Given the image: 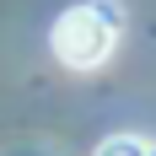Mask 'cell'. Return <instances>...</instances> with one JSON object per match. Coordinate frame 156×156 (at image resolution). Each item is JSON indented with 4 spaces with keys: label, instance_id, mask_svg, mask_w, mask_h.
Here are the masks:
<instances>
[{
    "label": "cell",
    "instance_id": "2",
    "mask_svg": "<svg viewBox=\"0 0 156 156\" xmlns=\"http://www.w3.org/2000/svg\"><path fill=\"white\" fill-rule=\"evenodd\" d=\"M97 156H156V145L135 140V135H108V140L97 145Z\"/></svg>",
    "mask_w": 156,
    "mask_h": 156
},
{
    "label": "cell",
    "instance_id": "1",
    "mask_svg": "<svg viewBox=\"0 0 156 156\" xmlns=\"http://www.w3.org/2000/svg\"><path fill=\"white\" fill-rule=\"evenodd\" d=\"M48 43L65 70H97L119 43V11L113 5H70V11H59Z\"/></svg>",
    "mask_w": 156,
    "mask_h": 156
}]
</instances>
